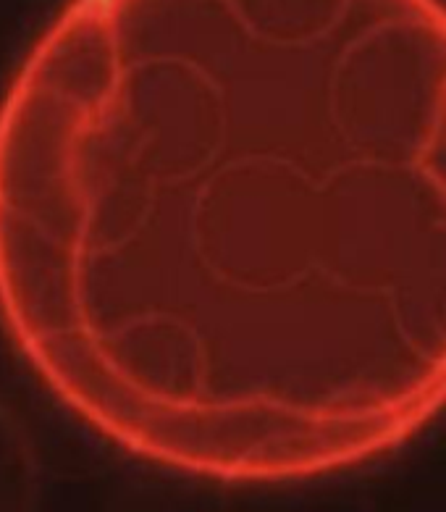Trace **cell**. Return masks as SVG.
<instances>
[{"instance_id": "obj_1", "label": "cell", "mask_w": 446, "mask_h": 512, "mask_svg": "<svg viewBox=\"0 0 446 512\" xmlns=\"http://www.w3.org/2000/svg\"><path fill=\"white\" fill-rule=\"evenodd\" d=\"M0 316L184 476L415 439L446 410V3L71 0L0 103Z\"/></svg>"}]
</instances>
